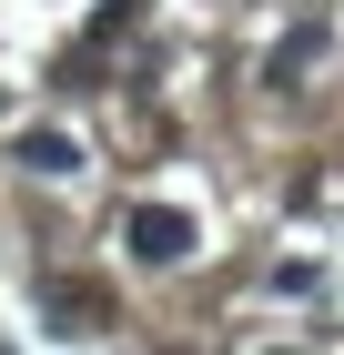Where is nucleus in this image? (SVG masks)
Here are the masks:
<instances>
[{
    "label": "nucleus",
    "instance_id": "2",
    "mask_svg": "<svg viewBox=\"0 0 344 355\" xmlns=\"http://www.w3.org/2000/svg\"><path fill=\"white\" fill-rule=\"evenodd\" d=\"M21 163H30V173H81V142H71V132H30Z\"/></svg>",
    "mask_w": 344,
    "mask_h": 355
},
{
    "label": "nucleus",
    "instance_id": "3",
    "mask_svg": "<svg viewBox=\"0 0 344 355\" xmlns=\"http://www.w3.org/2000/svg\"><path fill=\"white\" fill-rule=\"evenodd\" d=\"M51 315H61V325H102V284H51Z\"/></svg>",
    "mask_w": 344,
    "mask_h": 355
},
{
    "label": "nucleus",
    "instance_id": "5",
    "mask_svg": "<svg viewBox=\"0 0 344 355\" xmlns=\"http://www.w3.org/2000/svg\"><path fill=\"white\" fill-rule=\"evenodd\" d=\"M132 21H142V0H111L102 21H91V41H122V31H132Z\"/></svg>",
    "mask_w": 344,
    "mask_h": 355
},
{
    "label": "nucleus",
    "instance_id": "4",
    "mask_svg": "<svg viewBox=\"0 0 344 355\" xmlns=\"http://www.w3.org/2000/svg\"><path fill=\"white\" fill-rule=\"evenodd\" d=\"M314 51H324V31H293L284 51H273V82H293V71H304V61H314Z\"/></svg>",
    "mask_w": 344,
    "mask_h": 355
},
{
    "label": "nucleus",
    "instance_id": "1",
    "mask_svg": "<svg viewBox=\"0 0 344 355\" xmlns=\"http://www.w3.org/2000/svg\"><path fill=\"white\" fill-rule=\"evenodd\" d=\"M122 234H132L142 264H183V254H192V214H183V203H132Z\"/></svg>",
    "mask_w": 344,
    "mask_h": 355
}]
</instances>
